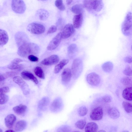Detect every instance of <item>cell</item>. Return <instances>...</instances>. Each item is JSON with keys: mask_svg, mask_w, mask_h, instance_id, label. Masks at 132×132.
<instances>
[{"mask_svg": "<svg viewBox=\"0 0 132 132\" xmlns=\"http://www.w3.org/2000/svg\"><path fill=\"white\" fill-rule=\"evenodd\" d=\"M72 74L71 70L69 68L64 69L61 74L62 81L63 83L66 84L70 80Z\"/></svg>", "mask_w": 132, "mask_h": 132, "instance_id": "obj_15", "label": "cell"}, {"mask_svg": "<svg viewBox=\"0 0 132 132\" xmlns=\"http://www.w3.org/2000/svg\"><path fill=\"white\" fill-rule=\"evenodd\" d=\"M86 80L87 82L90 85L96 86L100 84L101 79L98 74L94 72H92L87 75Z\"/></svg>", "mask_w": 132, "mask_h": 132, "instance_id": "obj_9", "label": "cell"}, {"mask_svg": "<svg viewBox=\"0 0 132 132\" xmlns=\"http://www.w3.org/2000/svg\"><path fill=\"white\" fill-rule=\"evenodd\" d=\"M11 7L14 12L20 14L24 13L26 9V4L22 0L12 1Z\"/></svg>", "mask_w": 132, "mask_h": 132, "instance_id": "obj_5", "label": "cell"}, {"mask_svg": "<svg viewBox=\"0 0 132 132\" xmlns=\"http://www.w3.org/2000/svg\"><path fill=\"white\" fill-rule=\"evenodd\" d=\"M34 72L36 75L39 78L42 79L45 78L44 73L40 67L38 66L36 67L34 69Z\"/></svg>", "mask_w": 132, "mask_h": 132, "instance_id": "obj_30", "label": "cell"}, {"mask_svg": "<svg viewBox=\"0 0 132 132\" xmlns=\"http://www.w3.org/2000/svg\"><path fill=\"white\" fill-rule=\"evenodd\" d=\"M83 6L87 10H93L97 12L100 11L103 7V3L102 0H84Z\"/></svg>", "mask_w": 132, "mask_h": 132, "instance_id": "obj_3", "label": "cell"}, {"mask_svg": "<svg viewBox=\"0 0 132 132\" xmlns=\"http://www.w3.org/2000/svg\"><path fill=\"white\" fill-rule=\"evenodd\" d=\"M102 100L105 102L109 103L111 101L112 97L110 95L106 94L102 97Z\"/></svg>", "mask_w": 132, "mask_h": 132, "instance_id": "obj_41", "label": "cell"}, {"mask_svg": "<svg viewBox=\"0 0 132 132\" xmlns=\"http://www.w3.org/2000/svg\"><path fill=\"white\" fill-rule=\"evenodd\" d=\"M27 29L31 33L39 35L44 33L45 30L43 25L37 23H32L29 24Z\"/></svg>", "mask_w": 132, "mask_h": 132, "instance_id": "obj_6", "label": "cell"}, {"mask_svg": "<svg viewBox=\"0 0 132 132\" xmlns=\"http://www.w3.org/2000/svg\"><path fill=\"white\" fill-rule=\"evenodd\" d=\"M121 82L123 85L125 86H129L132 84L131 79L127 77L122 78L121 80Z\"/></svg>", "mask_w": 132, "mask_h": 132, "instance_id": "obj_37", "label": "cell"}, {"mask_svg": "<svg viewBox=\"0 0 132 132\" xmlns=\"http://www.w3.org/2000/svg\"><path fill=\"white\" fill-rule=\"evenodd\" d=\"M98 126L95 123L90 122L88 123L85 128V132H96Z\"/></svg>", "mask_w": 132, "mask_h": 132, "instance_id": "obj_24", "label": "cell"}, {"mask_svg": "<svg viewBox=\"0 0 132 132\" xmlns=\"http://www.w3.org/2000/svg\"><path fill=\"white\" fill-rule=\"evenodd\" d=\"M72 1V0H67L66 1V2L67 4L68 5L70 4Z\"/></svg>", "mask_w": 132, "mask_h": 132, "instance_id": "obj_48", "label": "cell"}, {"mask_svg": "<svg viewBox=\"0 0 132 132\" xmlns=\"http://www.w3.org/2000/svg\"><path fill=\"white\" fill-rule=\"evenodd\" d=\"M9 36L7 32L0 29V46L5 45L8 42Z\"/></svg>", "mask_w": 132, "mask_h": 132, "instance_id": "obj_19", "label": "cell"}, {"mask_svg": "<svg viewBox=\"0 0 132 132\" xmlns=\"http://www.w3.org/2000/svg\"><path fill=\"white\" fill-rule=\"evenodd\" d=\"M70 129L69 126L67 125L61 126L59 128L57 132H70Z\"/></svg>", "mask_w": 132, "mask_h": 132, "instance_id": "obj_38", "label": "cell"}, {"mask_svg": "<svg viewBox=\"0 0 132 132\" xmlns=\"http://www.w3.org/2000/svg\"><path fill=\"white\" fill-rule=\"evenodd\" d=\"M22 77L26 80H31L36 84L38 83L37 79L30 72L27 71H24L21 73Z\"/></svg>", "mask_w": 132, "mask_h": 132, "instance_id": "obj_17", "label": "cell"}, {"mask_svg": "<svg viewBox=\"0 0 132 132\" xmlns=\"http://www.w3.org/2000/svg\"><path fill=\"white\" fill-rule=\"evenodd\" d=\"M124 60L126 62L131 63L132 62V57L130 56H127L124 58Z\"/></svg>", "mask_w": 132, "mask_h": 132, "instance_id": "obj_46", "label": "cell"}, {"mask_svg": "<svg viewBox=\"0 0 132 132\" xmlns=\"http://www.w3.org/2000/svg\"><path fill=\"white\" fill-rule=\"evenodd\" d=\"M83 17L82 14H77L74 16L73 20L74 28L78 29L80 27L82 23Z\"/></svg>", "mask_w": 132, "mask_h": 132, "instance_id": "obj_18", "label": "cell"}, {"mask_svg": "<svg viewBox=\"0 0 132 132\" xmlns=\"http://www.w3.org/2000/svg\"><path fill=\"white\" fill-rule=\"evenodd\" d=\"M37 14L38 16L39 19L41 20H46L49 15L48 12L46 10L41 9L38 10Z\"/></svg>", "mask_w": 132, "mask_h": 132, "instance_id": "obj_27", "label": "cell"}, {"mask_svg": "<svg viewBox=\"0 0 132 132\" xmlns=\"http://www.w3.org/2000/svg\"><path fill=\"white\" fill-rule=\"evenodd\" d=\"M10 89L8 87H5L0 88V94H5L9 92Z\"/></svg>", "mask_w": 132, "mask_h": 132, "instance_id": "obj_43", "label": "cell"}, {"mask_svg": "<svg viewBox=\"0 0 132 132\" xmlns=\"http://www.w3.org/2000/svg\"><path fill=\"white\" fill-rule=\"evenodd\" d=\"M62 38L61 33H58L50 42L47 47V49L52 51L56 49L59 45Z\"/></svg>", "mask_w": 132, "mask_h": 132, "instance_id": "obj_10", "label": "cell"}, {"mask_svg": "<svg viewBox=\"0 0 132 132\" xmlns=\"http://www.w3.org/2000/svg\"><path fill=\"white\" fill-rule=\"evenodd\" d=\"M123 107L125 111L127 113L132 112V105L131 103L128 102L123 101L122 103Z\"/></svg>", "mask_w": 132, "mask_h": 132, "instance_id": "obj_32", "label": "cell"}, {"mask_svg": "<svg viewBox=\"0 0 132 132\" xmlns=\"http://www.w3.org/2000/svg\"><path fill=\"white\" fill-rule=\"evenodd\" d=\"M122 132H129V131H128L125 130L124 131H122Z\"/></svg>", "mask_w": 132, "mask_h": 132, "instance_id": "obj_51", "label": "cell"}, {"mask_svg": "<svg viewBox=\"0 0 132 132\" xmlns=\"http://www.w3.org/2000/svg\"><path fill=\"white\" fill-rule=\"evenodd\" d=\"M16 119V116L12 114L8 115L5 119V123L6 127L9 128L12 127Z\"/></svg>", "mask_w": 132, "mask_h": 132, "instance_id": "obj_16", "label": "cell"}, {"mask_svg": "<svg viewBox=\"0 0 132 132\" xmlns=\"http://www.w3.org/2000/svg\"><path fill=\"white\" fill-rule=\"evenodd\" d=\"M27 123L23 120L18 121L15 127V130L18 132L21 131L23 130L26 127Z\"/></svg>", "mask_w": 132, "mask_h": 132, "instance_id": "obj_25", "label": "cell"}, {"mask_svg": "<svg viewBox=\"0 0 132 132\" xmlns=\"http://www.w3.org/2000/svg\"><path fill=\"white\" fill-rule=\"evenodd\" d=\"M69 62L68 59H63L55 67L54 72L55 73H59L63 68Z\"/></svg>", "mask_w": 132, "mask_h": 132, "instance_id": "obj_28", "label": "cell"}, {"mask_svg": "<svg viewBox=\"0 0 132 132\" xmlns=\"http://www.w3.org/2000/svg\"><path fill=\"white\" fill-rule=\"evenodd\" d=\"M113 67V63L110 61H108L104 63L102 66L103 71L107 73L111 72L112 70Z\"/></svg>", "mask_w": 132, "mask_h": 132, "instance_id": "obj_29", "label": "cell"}, {"mask_svg": "<svg viewBox=\"0 0 132 132\" xmlns=\"http://www.w3.org/2000/svg\"><path fill=\"white\" fill-rule=\"evenodd\" d=\"M82 69V61L79 58L75 59L73 62L71 70L73 77L75 79L77 78L80 75Z\"/></svg>", "mask_w": 132, "mask_h": 132, "instance_id": "obj_4", "label": "cell"}, {"mask_svg": "<svg viewBox=\"0 0 132 132\" xmlns=\"http://www.w3.org/2000/svg\"><path fill=\"white\" fill-rule=\"evenodd\" d=\"M27 109V106L22 104L16 106L13 108V110L15 113L20 115H23L26 112Z\"/></svg>", "mask_w": 132, "mask_h": 132, "instance_id": "obj_23", "label": "cell"}, {"mask_svg": "<svg viewBox=\"0 0 132 132\" xmlns=\"http://www.w3.org/2000/svg\"><path fill=\"white\" fill-rule=\"evenodd\" d=\"M5 132H15V131L12 130H9L6 131Z\"/></svg>", "mask_w": 132, "mask_h": 132, "instance_id": "obj_49", "label": "cell"}, {"mask_svg": "<svg viewBox=\"0 0 132 132\" xmlns=\"http://www.w3.org/2000/svg\"><path fill=\"white\" fill-rule=\"evenodd\" d=\"M73 132H80L78 131H74Z\"/></svg>", "mask_w": 132, "mask_h": 132, "instance_id": "obj_53", "label": "cell"}, {"mask_svg": "<svg viewBox=\"0 0 132 132\" xmlns=\"http://www.w3.org/2000/svg\"><path fill=\"white\" fill-rule=\"evenodd\" d=\"M84 6L81 4H76L71 7L72 11L77 14H82L84 12Z\"/></svg>", "mask_w": 132, "mask_h": 132, "instance_id": "obj_26", "label": "cell"}, {"mask_svg": "<svg viewBox=\"0 0 132 132\" xmlns=\"http://www.w3.org/2000/svg\"><path fill=\"white\" fill-rule=\"evenodd\" d=\"M103 114L102 108L101 107L98 106L92 110L90 114V117L92 120H99L102 119Z\"/></svg>", "mask_w": 132, "mask_h": 132, "instance_id": "obj_11", "label": "cell"}, {"mask_svg": "<svg viewBox=\"0 0 132 132\" xmlns=\"http://www.w3.org/2000/svg\"><path fill=\"white\" fill-rule=\"evenodd\" d=\"M59 58L57 55H53L48 57L43 60L41 62L42 64L46 65H51L57 63Z\"/></svg>", "mask_w": 132, "mask_h": 132, "instance_id": "obj_14", "label": "cell"}, {"mask_svg": "<svg viewBox=\"0 0 132 132\" xmlns=\"http://www.w3.org/2000/svg\"><path fill=\"white\" fill-rule=\"evenodd\" d=\"M0 132H3L2 130L0 128Z\"/></svg>", "mask_w": 132, "mask_h": 132, "instance_id": "obj_52", "label": "cell"}, {"mask_svg": "<svg viewBox=\"0 0 132 132\" xmlns=\"http://www.w3.org/2000/svg\"><path fill=\"white\" fill-rule=\"evenodd\" d=\"M77 50V45L75 44H72L69 45L68 48V53L70 55L72 54L75 53Z\"/></svg>", "mask_w": 132, "mask_h": 132, "instance_id": "obj_34", "label": "cell"}, {"mask_svg": "<svg viewBox=\"0 0 132 132\" xmlns=\"http://www.w3.org/2000/svg\"><path fill=\"white\" fill-rule=\"evenodd\" d=\"M50 100L49 98L47 97H44L39 102L38 108L39 110H43L46 109V107L49 104Z\"/></svg>", "mask_w": 132, "mask_h": 132, "instance_id": "obj_21", "label": "cell"}, {"mask_svg": "<svg viewBox=\"0 0 132 132\" xmlns=\"http://www.w3.org/2000/svg\"><path fill=\"white\" fill-rule=\"evenodd\" d=\"M74 27L70 23L66 24L63 28L61 33L62 38L66 39L70 37L74 33Z\"/></svg>", "mask_w": 132, "mask_h": 132, "instance_id": "obj_12", "label": "cell"}, {"mask_svg": "<svg viewBox=\"0 0 132 132\" xmlns=\"http://www.w3.org/2000/svg\"><path fill=\"white\" fill-rule=\"evenodd\" d=\"M9 100L7 96L5 94H0V104L6 103Z\"/></svg>", "mask_w": 132, "mask_h": 132, "instance_id": "obj_39", "label": "cell"}, {"mask_svg": "<svg viewBox=\"0 0 132 132\" xmlns=\"http://www.w3.org/2000/svg\"><path fill=\"white\" fill-rule=\"evenodd\" d=\"M57 28L55 26H52L48 29L47 32V34H52L55 32L57 30Z\"/></svg>", "mask_w": 132, "mask_h": 132, "instance_id": "obj_44", "label": "cell"}, {"mask_svg": "<svg viewBox=\"0 0 132 132\" xmlns=\"http://www.w3.org/2000/svg\"><path fill=\"white\" fill-rule=\"evenodd\" d=\"M28 57V59L31 61L37 62L38 60V58L33 55H29Z\"/></svg>", "mask_w": 132, "mask_h": 132, "instance_id": "obj_45", "label": "cell"}, {"mask_svg": "<svg viewBox=\"0 0 132 132\" xmlns=\"http://www.w3.org/2000/svg\"><path fill=\"white\" fill-rule=\"evenodd\" d=\"M86 124L85 120L81 119L78 120L75 123L76 128L80 129H82L84 128Z\"/></svg>", "mask_w": 132, "mask_h": 132, "instance_id": "obj_33", "label": "cell"}, {"mask_svg": "<svg viewBox=\"0 0 132 132\" xmlns=\"http://www.w3.org/2000/svg\"><path fill=\"white\" fill-rule=\"evenodd\" d=\"M17 73L14 71L9 72H6L3 75L5 79L12 77L16 75Z\"/></svg>", "mask_w": 132, "mask_h": 132, "instance_id": "obj_42", "label": "cell"}, {"mask_svg": "<svg viewBox=\"0 0 132 132\" xmlns=\"http://www.w3.org/2000/svg\"><path fill=\"white\" fill-rule=\"evenodd\" d=\"M78 113L81 116H83L86 114L88 112V109L86 107L82 106L78 109Z\"/></svg>", "mask_w": 132, "mask_h": 132, "instance_id": "obj_36", "label": "cell"}, {"mask_svg": "<svg viewBox=\"0 0 132 132\" xmlns=\"http://www.w3.org/2000/svg\"><path fill=\"white\" fill-rule=\"evenodd\" d=\"M39 50V47L37 44L29 42L18 47L17 53L20 56L26 57L30 55L38 53Z\"/></svg>", "mask_w": 132, "mask_h": 132, "instance_id": "obj_1", "label": "cell"}, {"mask_svg": "<svg viewBox=\"0 0 132 132\" xmlns=\"http://www.w3.org/2000/svg\"><path fill=\"white\" fill-rule=\"evenodd\" d=\"M63 105V102L61 98L58 97L52 102L50 106V109L53 112H57L61 110Z\"/></svg>", "mask_w": 132, "mask_h": 132, "instance_id": "obj_13", "label": "cell"}, {"mask_svg": "<svg viewBox=\"0 0 132 132\" xmlns=\"http://www.w3.org/2000/svg\"><path fill=\"white\" fill-rule=\"evenodd\" d=\"M123 73L126 76H131L132 74V70L130 67L129 65L127 66L123 70Z\"/></svg>", "mask_w": 132, "mask_h": 132, "instance_id": "obj_40", "label": "cell"}, {"mask_svg": "<svg viewBox=\"0 0 132 132\" xmlns=\"http://www.w3.org/2000/svg\"><path fill=\"white\" fill-rule=\"evenodd\" d=\"M13 81L18 84L20 87L23 94L27 95L29 93L30 89L27 84L20 76H15L13 79Z\"/></svg>", "mask_w": 132, "mask_h": 132, "instance_id": "obj_7", "label": "cell"}, {"mask_svg": "<svg viewBox=\"0 0 132 132\" xmlns=\"http://www.w3.org/2000/svg\"><path fill=\"white\" fill-rule=\"evenodd\" d=\"M15 38L18 47L25 43L29 42L27 35L23 32L19 31L15 35Z\"/></svg>", "mask_w": 132, "mask_h": 132, "instance_id": "obj_8", "label": "cell"}, {"mask_svg": "<svg viewBox=\"0 0 132 132\" xmlns=\"http://www.w3.org/2000/svg\"><path fill=\"white\" fill-rule=\"evenodd\" d=\"M55 4L56 7L60 10L63 11L65 10V7L62 0H56L55 2Z\"/></svg>", "mask_w": 132, "mask_h": 132, "instance_id": "obj_35", "label": "cell"}, {"mask_svg": "<svg viewBox=\"0 0 132 132\" xmlns=\"http://www.w3.org/2000/svg\"><path fill=\"white\" fill-rule=\"evenodd\" d=\"M98 132H106V131L103 130H101L98 131Z\"/></svg>", "mask_w": 132, "mask_h": 132, "instance_id": "obj_50", "label": "cell"}, {"mask_svg": "<svg viewBox=\"0 0 132 132\" xmlns=\"http://www.w3.org/2000/svg\"><path fill=\"white\" fill-rule=\"evenodd\" d=\"M122 96L125 99L131 101L132 100V87H127L122 92Z\"/></svg>", "mask_w": 132, "mask_h": 132, "instance_id": "obj_22", "label": "cell"}, {"mask_svg": "<svg viewBox=\"0 0 132 132\" xmlns=\"http://www.w3.org/2000/svg\"><path fill=\"white\" fill-rule=\"evenodd\" d=\"M108 113L109 117L111 118L115 119L118 118L120 115L118 110L116 107H112L109 109Z\"/></svg>", "mask_w": 132, "mask_h": 132, "instance_id": "obj_20", "label": "cell"}, {"mask_svg": "<svg viewBox=\"0 0 132 132\" xmlns=\"http://www.w3.org/2000/svg\"><path fill=\"white\" fill-rule=\"evenodd\" d=\"M8 67L11 69L21 70L23 68V66L22 64H19L18 63L13 60Z\"/></svg>", "mask_w": 132, "mask_h": 132, "instance_id": "obj_31", "label": "cell"}, {"mask_svg": "<svg viewBox=\"0 0 132 132\" xmlns=\"http://www.w3.org/2000/svg\"><path fill=\"white\" fill-rule=\"evenodd\" d=\"M5 79L3 75H1L0 74V81H3Z\"/></svg>", "mask_w": 132, "mask_h": 132, "instance_id": "obj_47", "label": "cell"}, {"mask_svg": "<svg viewBox=\"0 0 132 132\" xmlns=\"http://www.w3.org/2000/svg\"><path fill=\"white\" fill-rule=\"evenodd\" d=\"M132 13L128 12L121 26V30L125 35L129 36L132 34Z\"/></svg>", "mask_w": 132, "mask_h": 132, "instance_id": "obj_2", "label": "cell"}]
</instances>
